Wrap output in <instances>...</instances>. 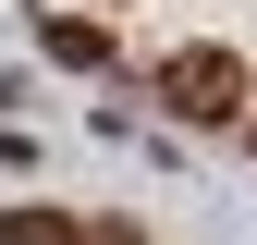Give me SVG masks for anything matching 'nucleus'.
<instances>
[{
  "mask_svg": "<svg viewBox=\"0 0 257 245\" xmlns=\"http://www.w3.org/2000/svg\"><path fill=\"white\" fill-rule=\"evenodd\" d=\"M159 110H184V122H245V61H233V49H172V61H159Z\"/></svg>",
  "mask_w": 257,
  "mask_h": 245,
  "instance_id": "nucleus-1",
  "label": "nucleus"
},
{
  "mask_svg": "<svg viewBox=\"0 0 257 245\" xmlns=\"http://www.w3.org/2000/svg\"><path fill=\"white\" fill-rule=\"evenodd\" d=\"M49 61H61V74H98L110 37H98V25H49Z\"/></svg>",
  "mask_w": 257,
  "mask_h": 245,
  "instance_id": "nucleus-2",
  "label": "nucleus"
},
{
  "mask_svg": "<svg viewBox=\"0 0 257 245\" xmlns=\"http://www.w3.org/2000/svg\"><path fill=\"white\" fill-rule=\"evenodd\" d=\"M0 245H86V233L61 221V208H13V221H0Z\"/></svg>",
  "mask_w": 257,
  "mask_h": 245,
  "instance_id": "nucleus-3",
  "label": "nucleus"
}]
</instances>
